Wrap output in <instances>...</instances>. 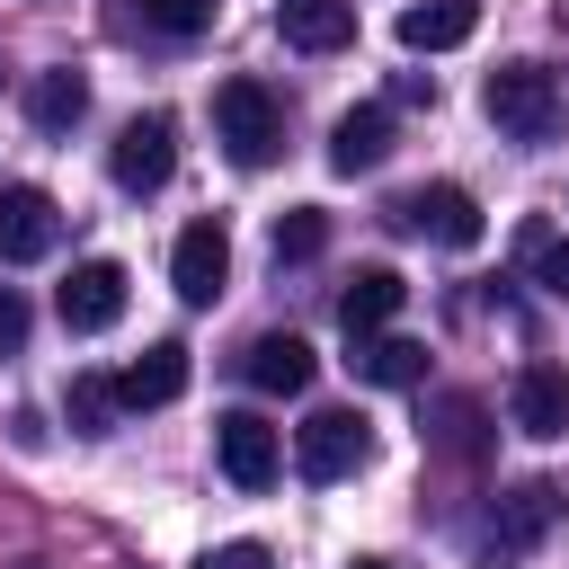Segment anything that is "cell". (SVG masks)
Here are the masks:
<instances>
[{"label": "cell", "mask_w": 569, "mask_h": 569, "mask_svg": "<svg viewBox=\"0 0 569 569\" xmlns=\"http://www.w3.org/2000/svg\"><path fill=\"white\" fill-rule=\"evenodd\" d=\"M471 27H480V0H409L400 9L409 53H453V44H471Z\"/></svg>", "instance_id": "9a60e30c"}, {"label": "cell", "mask_w": 569, "mask_h": 569, "mask_svg": "<svg viewBox=\"0 0 569 569\" xmlns=\"http://www.w3.org/2000/svg\"><path fill=\"white\" fill-rule=\"evenodd\" d=\"M0 347H27V293L0 284Z\"/></svg>", "instance_id": "484cf974"}, {"label": "cell", "mask_w": 569, "mask_h": 569, "mask_svg": "<svg viewBox=\"0 0 569 569\" xmlns=\"http://www.w3.org/2000/svg\"><path fill=\"white\" fill-rule=\"evenodd\" d=\"M400 302H409V284H400L391 267H356V276H347V293H338V320H347V338H373Z\"/></svg>", "instance_id": "ac0fdd59"}, {"label": "cell", "mask_w": 569, "mask_h": 569, "mask_svg": "<svg viewBox=\"0 0 569 569\" xmlns=\"http://www.w3.org/2000/svg\"><path fill=\"white\" fill-rule=\"evenodd\" d=\"M213 453H222V480L231 489H267L276 471H284V445H276V427L267 418H249V409H231V418H213Z\"/></svg>", "instance_id": "52a82bcc"}, {"label": "cell", "mask_w": 569, "mask_h": 569, "mask_svg": "<svg viewBox=\"0 0 569 569\" xmlns=\"http://www.w3.org/2000/svg\"><path fill=\"white\" fill-rule=\"evenodd\" d=\"M169 169H178V124L151 107V116H133V124L116 133V151H107V178H116L124 196H160V187H169Z\"/></svg>", "instance_id": "5b68a950"}, {"label": "cell", "mask_w": 569, "mask_h": 569, "mask_svg": "<svg viewBox=\"0 0 569 569\" xmlns=\"http://www.w3.org/2000/svg\"><path fill=\"white\" fill-rule=\"evenodd\" d=\"M116 391H124V409H169V400L187 391V347H178V338H151V347L116 373Z\"/></svg>", "instance_id": "4fadbf2b"}, {"label": "cell", "mask_w": 569, "mask_h": 569, "mask_svg": "<svg viewBox=\"0 0 569 569\" xmlns=\"http://www.w3.org/2000/svg\"><path fill=\"white\" fill-rule=\"evenodd\" d=\"M480 418H489V409H480L471 391H445V400L427 409V445H436L445 462H480V453H489V436H480Z\"/></svg>", "instance_id": "ffe728a7"}, {"label": "cell", "mask_w": 569, "mask_h": 569, "mask_svg": "<svg viewBox=\"0 0 569 569\" xmlns=\"http://www.w3.org/2000/svg\"><path fill=\"white\" fill-rule=\"evenodd\" d=\"M9 569H44V560H9Z\"/></svg>", "instance_id": "83f0119b"}, {"label": "cell", "mask_w": 569, "mask_h": 569, "mask_svg": "<svg viewBox=\"0 0 569 569\" xmlns=\"http://www.w3.org/2000/svg\"><path fill=\"white\" fill-rule=\"evenodd\" d=\"M347 569H391V560H347Z\"/></svg>", "instance_id": "4316f807"}, {"label": "cell", "mask_w": 569, "mask_h": 569, "mask_svg": "<svg viewBox=\"0 0 569 569\" xmlns=\"http://www.w3.org/2000/svg\"><path fill=\"white\" fill-rule=\"evenodd\" d=\"M53 240H62V204L44 196V187H0V258L9 267H36V258H53Z\"/></svg>", "instance_id": "ba28073f"}, {"label": "cell", "mask_w": 569, "mask_h": 569, "mask_svg": "<svg viewBox=\"0 0 569 569\" xmlns=\"http://www.w3.org/2000/svg\"><path fill=\"white\" fill-rule=\"evenodd\" d=\"M365 453H373V427H365V409H311L302 418V436H293V462H302V480H347V471H365Z\"/></svg>", "instance_id": "277c9868"}, {"label": "cell", "mask_w": 569, "mask_h": 569, "mask_svg": "<svg viewBox=\"0 0 569 569\" xmlns=\"http://www.w3.org/2000/svg\"><path fill=\"white\" fill-rule=\"evenodd\" d=\"M62 409H71V436H107V427H116V409H124V391H116V382H98V373H71Z\"/></svg>", "instance_id": "7402d4cb"}, {"label": "cell", "mask_w": 569, "mask_h": 569, "mask_svg": "<svg viewBox=\"0 0 569 569\" xmlns=\"http://www.w3.org/2000/svg\"><path fill=\"white\" fill-rule=\"evenodd\" d=\"M240 373H249L258 391L293 400V391H311L320 356H311V338H293V329H267V338H249V347H240Z\"/></svg>", "instance_id": "8fae6325"}, {"label": "cell", "mask_w": 569, "mask_h": 569, "mask_svg": "<svg viewBox=\"0 0 569 569\" xmlns=\"http://www.w3.org/2000/svg\"><path fill=\"white\" fill-rule=\"evenodd\" d=\"M391 160V107H347L338 124H329V169L338 178H365V169H382Z\"/></svg>", "instance_id": "7c38bea8"}, {"label": "cell", "mask_w": 569, "mask_h": 569, "mask_svg": "<svg viewBox=\"0 0 569 569\" xmlns=\"http://www.w3.org/2000/svg\"><path fill=\"white\" fill-rule=\"evenodd\" d=\"M213 133H222V151H231L240 169H267V160L284 151V107H276V89H267V80H222V89H213Z\"/></svg>", "instance_id": "7a4b0ae2"}, {"label": "cell", "mask_w": 569, "mask_h": 569, "mask_svg": "<svg viewBox=\"0 0 569 569\" xmlns=\"http://www.w3.org/2000/svg\"><path fill=\"white\" fill-rule=\"evenodd\" d=\"M142 9V27H160V36H204L213 27V0H133Z\"/></svg>", "instance_id": "603a6c76"}, {"label": "cell", "mask_w": 569, "mask_h": 569, "mask_svg": "<svg viewBox=\"0 0 569 569\" xmlns=\"http://www.w3.org/2000/svg\"><path fill=\"white\" fill-rule=\"evenodd\" d=\"M267 249H276V267L320 258V249H329V213H320V204H284V213L267 222Z\"/></svg>", "instance_id": "44dd1931"}, {"label": "cell", "mask_w": 569, "mask_h": 569, "mask_svg": "<svg viewBox=\"0 0 569 569\" xmlns=\"http://www.w3.org/2000/svg\"><path fill=\"white\" fill-rule=\"evenodd\" d=\"M525 249H533V284L569 293V231H525Z\"/></svg>", "instance_id": "cb8c5ba5"}, {"label": "cell", "mask_w": 569, "mask_h": 569, "mask_svg": "<svg viewBox=\"0 0 569 569\" xmlns=\"http://www.w3.org/2000/svg\"><path fill=\"white\" fill-rule=\"evenodd\" d=\"M124 293H133V276H124L116 258H80V267L62 276V293H53V311H62L71 338H98V329L124 320Z\"/></svg>", "instance_id": "8992f818"}, {"label": "cell", "mask_w": 569, "mask_h": 569, "mask_svg": "<svg viewBox=\"0 0 569 569\" xmlns=\"http://www.w3.org/2000/svg\"><path fill=\"white\" fill-rule=\"evenodd\" d=\"M80 116H89V71L53 62V71L27 80V124H36V133H71Z\"/></svg>", "instance_id": "2e32d148"}, {"label": "cell", "mask_w": 569, "mask_h": 569, "mask_svg": "<svg viewBox=\"0 0 569 569\" xmlns=\"http://www.w3.org/2000/svg\"><path fill=\"white\" fill-rule=\"evenodd\" d=\"M551 525H560V489H551V480H516V489L498 498V525H489V542H498V551H533Z\"/></svg>", "instance_id": "5bb4252c"}, {"label": "cell", "mask_w": 569, "mask_h": 569, "mask_svg": "<svg viewBox=\"0 0 569 569\" xmlns=\"http://www.w3.org/2000/svg\"><path fill=\"white\" fill-rule=\"evenodd\" d=\"M196 569H276V551H267V542H213Z\"/></svg>", "instance_id": "d4e9b609"}, {"label": "cell", "mask_w": 569, "mask_h": 569, "mask_svg": "<svg viewBox=\"0 0 569 569\" xmlns=\"http://www.w3.org/2000/svg\"><path fill=\"white\" fill-rule=\"evenodd\" d=\"M276 27H284V44H302V53H338V44L356 36V0H276Z\"/></svg>", "instance_id": "e0dca14e"}, {"label": "cell", "mask_w": 569, "mask_h": 569, "mask_svg": "<svg viewBox=\"0 0 569 569\" xmlns=\"http://www.w3.org/2000/svg\"><path fill=\"white\" fill-rule=\"evenodd\" d=\"M169 284H178V302H213V293L231 284V231H222L213 213L178 231V249H169Z\"/></svg>", "instance_id": "30bf717a"}, {"label": "cell", "mask_w": 569, "mask_h": 569, "mask_svg": "<svg viewBox=\"0 0 569 569\" xmlns=\"http://www.w3.org/2000/svg\"><path fill=\"white\" fill-rule=\"evenodd\" d=\"M391 222H400V231H418V240H436V249H480V240H489V222H480L471 187H453V178L409 187V196L391 204Z\"/></svg>", "instance_id": "3957f363"}, {"label": "cell", "mask_w": 569, "mask_h": 569, "mask_svg": "<svg viewBox=\"0 0 569 569\" xmlns=\"http://www.w3.org/2000/svg\"><path fill=\"white\" fill-rule=\"evenodd\" d=\"M347 365H356L373 391H409V382H427V347H418V338H382V329H373V338H356V356H347Z\"/></svg>", "instance_id": "d6986e66"}, {"label": "cell", "mask_w": 569, "mask_h": 569, "mask_svg": "<svg viewBox=\"0 0 569 569\" xmlns=\"http://www.w3.org/2000/svg\"><path fill=\"white\" fill-rule=\"evenodd\" d=\"M480 107H489V124L516 133V142H542V133H560V116H569V98H560V80H551L542 62H498V71L480 80Z\"/></svg>", "instance_id": "6da1fadb"}, {"label": "cell", "mask_w": 569, "mask_h": 569, "mask_svg": "<svg viewBox=\"0 0 569 569\" xmlns=\"http://www.w3.org/2000/svg\"><path fill=\"white\" fill-rule=\"evenodd\" d=\"M507 418H516L533 445L569 436V373H560L551 356H525V365H516V382H507Z\"/></svg>", "instance_id": "9c48e42d"}]
</instances>
